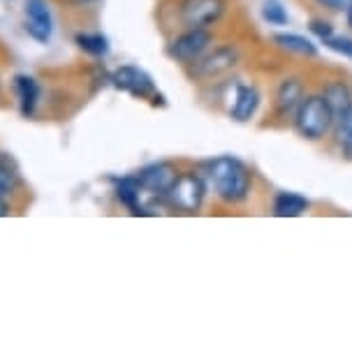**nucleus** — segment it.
Segmentation results:
<instances>
[{
    "label": "nucleus",
    "mask_w": 352,
    "mask_h": 354,
    "mask_svg": "<svg viewBox=\"0 0 352 354\" xmlns=\"http://www.w3.org/2000/svg\"><path fill=\"white\" fill-rule=\"evenodd\" d=\"M207 181L214 188L216 197L225 204H239L250 195L253 178L239 158L221 156L207 165Z\"/></svg>",
    "instance_id": "obj_1"
},
{
    "label": "nucleus",
    "mask_w": 352,
    "mask_h": 354,
    "mask_svg": "<svg viewBox=\"0 0 352 354\" xmlns=\"http://www.w3.org/2000/svg\"><path fill=\"white\" fill-rule=\"evenodd\" d=\"M297 132L306 139H322L334 128V111L329 109L327 100L322 95H308L302 100L299 109L295 111Z\"/></svg>",
    "instance_id": "obj_2"
},
{
    "label": "nucleus",
    "mask_w": 352,
    "mask_h": 354,
    "mask_svg": "<svg viewBox=\"0 0 352 354\" xmlns=\"http://www.w3.org/2000/svg\"><path fill=\"white\" fill-rule=\"evenodd\" d=\"M204 197H207V181L195 171H178L176 181L165 195V202L174 211L197 213L202 209Z\"/></svg>",
    "instance_id": "obj_3"
},
{
    "label": "nucleus",
    "mask_w": 352,
    "mask_h": 354,
    "mask_svg": "<svg viewBox=\"0 0 352 354\" xmlns=\"http://www.w3.org/2000/svg\"><path fill=\"white\" fill-rule=\"evenodd\" d=\"M211 44H214V35L207 28H188L167 44V56L181 65H190L199 56H204Z\"/></svg>",
    "instance_id": "obj_4"
},
{
    "label": "nucleus",
    "mask_w": 352,
    "mask_h": 354,
    "mask_svg": "<svg viewBox=\"0 0 352 354\" xmlns=\"http://www.w3.org/2000/svg\"><path fill=\"white\" fill-rule=\"evenodd\" d=\"M24 30L33 42L49 44L54 37V12L49 0H24Z\"/></svg>",
    "instance_id": "obj_5"
},
{
    "label": "nucleus",
    "mask_w": 352,
    "mask_h": 354,
    "mask_svg": "<svg viewBox=\"0 0 352 354\" xmlns=\"http://www.w3.org/2000/svg\"><path fill=\"white\" fill-rule=\"evenodd\" d=\"M239 63V51L237 46L232 44H223L216 46V49H209L204 56H199L195 63H190V77L192 79H216L230 72L234 65Z\"/></svg>",
    "instance_id": "obj_6"
},
{
    "label": "nucleus",
    "mask_w": 352,
    "mask_h": 354,
    "mask_svg": "<svg viewBox=\"0 0 352 354\" xmlns=\"http://www.w3.org/2000/svg\"><path fill=\"white\" fill-rule=\"evenodd\" d=\"M225 10H228L225 0H181L178 19L185 28H209L221 21Z\"/></svg>",
    "instance_id": "obj_7"
},
{
    "label": "nucleus",
    "mask_w": 352,
    "mask_h": 354,
    "mask_svg": "<svg viewBox=\"0 0 352 354\" xmlns=\"http://www.w3.org/2000/svg\"><path fill=\"white\" fill-rule=\"evenodd\" d=\"M109 82L116 91L128 93V95L137 100H149L156 93L154 77L146 70L137 68V65H121V68H116L111 72Z\"/></svg>",
    "instance_id": "obj_8"
},
{
    "label": "nucleus",
    "mask_w": 352,
    "mask_h": 354,
    "mask_svg": "<svg viewBox=\"0 0 352 354\" xmlns=\"http://www.w3.org/2000/svg\"><path fill=\"white\" fill-rule=\"evenodd\" d=\"M135 176L146 195L158 197L165 202V195H167V190L172 188V183L176 181L178 169L172 162H151L142 167Z\"/></svg>",
    "instance_id": "obj_9"
},
{
    "label": "nucleus",
    "mask_w": 352,
    "mask_h": 354,
    "mask_svg": "<svg viewBox=\"0 0 352 354\" xmlns=\"http://www.w3.org/2000/svg\"><path fill=\"white\" fill-rule=\"evenodd\" d=\"M12 91L17 95L19 113L24 118H35L39 102H42V84H39V79L28 75V72H19L12 79Z\"/></svg>",
    "instance_id": "obj_10"
},
{
    "label": "nucleus",
    "mask_w": 352,
    "mask_h": 354,
    "mask_svg": "<svg viewBox=\"0 0 352 354\" xmlns=\"http://www.w3.org/2000/svg\"><path fill=\"white\" fill-rule=\"evenodd\" d=\"M114 195L121 202L125 209H128L132 216H154L151 209L146 206L144 199L149 197L139 185L137 176H123V178H114Z\"/></svg>",
    "instance_id": "obj_11"
},
{
    "label": "nucleus",
    "mask_w": 352,
    "mask_h": 354,
    "mask_svg": "<svg viewBox=\"0 0 352 354\" xmlns=\"http://www.w3.org/2000/svg\"><path fill=\"white\" fill-rule=\"evenodd\" d=\"M260 100L262 95H260V91H257V86L239 84L234 93V102L230 106V116L239 123L250 121V118L255 116L257 106H260Z\"/></svg>",
    "instance_id": "obj_12"
},
{
    "label": "nucleus",
    "mask_w": 352,
    "mask_h": 354,
    "mask_svg": "<svg viewBox=\"0 0 352 354\" xmlns=\"http://www.w3.org/2000/svg\"><path fill=\"white\" fill-rule=\"evenodd\" d=\"M304 100V86L299 79H283L276 91V109L281 116H295Z\"/></svg>",
    "instance_id": "obj_13"
},
{
    "label": "nucleus",
    "mask_w": 352,
    "mask_h": 354,
    "mask_svg": "<svg viewBox=\"0 0 352 354\" xmlns=\"http://www.w3.org/2000/svg\"><path fill=\"white\" fill-rule=\"evenodd\" d=\"M75 44L79 51H84L86 56L91 58H107L109 51H111V42L104 32H98V30H82L75 35Z\"/></svg>",
    "instance_id": "obj_14"
},
{
    "label": "nucleus",
    "mask_w": 352,
    "mask_h": 354,
    "mask_svg": "<svg viewBox=\"0 0 352 354\" xmlns=\"http://www.w3.org/2000/svg\"><path fill=\"white\" fill-rule=\"evenodd\" d=\"M322 97L327 100L329 109L334 111V123L343 116V113H348L350 106H352V91L343 82L329 84L327 88H324Z\"/></svg>",
    "instance_id": "obj_15"
},
{
    "label": "nucleus",
    "mask_w": 352,
    "mask_h": 354,
    "mask_svg": "<svg viewBox=\"0 0 352 354\" xmlns=\"http://www.w3.org/2000/svg\"><path fill=\"white\" fill-rule=\"evenodd\" d=\"M308 199L297 195V192H281L274 199V216L278 218H299L302 213H306Z\"/></svg>",
    "instance_id": "obj_16"
},
{
    "label": "nucleus",
    "mask_w": 352,
    "mask_h": 354,
    "mask_svg": "<svg viewBox=\"0 0 352 354\" xmlns=\"http://www.w3.org/2000/svg\"><path fill=\"white\" fill-rule=\"evenodd\" d=\"M274 42L290 53H299V56H308V58L317 56V46L308 37L297 35V32H278V35H274Z\"/></svg>",
    "instance_id": "obj_17"
},
{
    "label": "nucleus",
    "mask_w": 352,
    "mask_h": 354,
    "mask_svg": "<svg viewBox=\"0 0 352 354\" xmlns=\"http://www.w3.org/2000/svg\"><path fill=\"white\" fill-rule=\"evenodd\" d=\"M21 185V176H19L17 167L10 162L5 156H0V197L10 199Z\"/></svg>",
    "instance_id": "obj_18"
},
{
    "label": "nucleus",
    "mask_w": 352,
    "mask_h": 354,
    "mask_svg": "<svg viewBox=\"0 0 352 354\" xmlns=\"http://www.w3.org/2000/svg\"><path fill=\"white\" fill-rule=\"evenodd\" d=\"M262 19L269 26H285L288 24V12H285L283 5L276 3V0H267V3L262 5Z\"/></svg>",
    "instance_id": "obj_19"
},
{
    "label": "nucleus",
    "mask_w": 352,
    "mask_h": 354,
    "mask_svg": "<svg viewBox=\"0 0 352 354\" xmlns=\"http://www.w3.org/2000/svg\"><path fill=\"white\" fill-rule=\"evenodd\" d=\"M324 44H327V49L341 53L345 58H352V37H345V35H331L324 39Z\"/></svg>",
    "instance_id": "obj_20"
},
{
    "label": "nucleus",
    "mask_w": 352,
    "mask_h": 354,
    "mask_svg": "<svg viewBox=\"0 0 352 354\" xmlns=\"http://www.w3.org/2000/svg\"><path fill=\"white\" fill-rule=\"evenodd\" d=\"M308 28H311V32H313V35L320 37L322 42H324V39H327V37L334 35V26L327 24V21H320V19H315V21H311Z\"/></svg>",
    "instance_id": "obj_21"
},
{
    "label": "nucleus",
    "mask_w": 352,
    "mask_h": 354,
    "mask_svg": "<svg viewBox=\"0 0 352 354\" xmlns=\"http://www.w3.org/2000/svg\"><path fill=\"white\" fill-rule=\"evenodd\" d=\"M320 8H327L331 12H341V10H348L350 0H315Z\"/></svg>",
    "instance_id": "obj_22"
},
{
    "label": "nucleus",
    "mask_w": 352,
    "mask_h": 354,
    "mask_svg": "<svg viewBox=\"0 0 352 354\" xmlns=\"http://www.w3.org/2000/svg\"><path fill=\"white\" fill-rule=\"evenodd\" d=\"M68 5L72 8H79V10H86V8H93V5H98L100 0H65Z\"/></svg>",
    "instance_id": "obj_23"
},
{
    "label": "nucleus",
    "mask_w": 352,
    "mask_h": 354,
    "mask_svg": "<svg viewBox=\"0 0 352 354\" xmlns=\"http://www.w3.org/2000/svg\"><path fill=\"white\" fill-rule=\"evenodd\" d=\"M12 213V204H10V199H3L0 197V218H8Z\"/></svg>",
    "instance_id": "obj_24"
},
{
    "label": "nucleus",
    "mask_w": 352,
    "mask_h": 354,
    "mask_svg": "<svg viewBox=\"0 0 352 354\" xmlns=\"http://www.w3.org/2000/svg\"><path fill=\"white\" fill-rule=\"evenodd\" d=\"M348 26L352 28V0H350V5H348Z\"/></svg>",
    "instance_id": "obj_25"
},
{
    "label": "nucleus",
    "mask_w": 352,
    "mask_h": 354,
    "mask_svg": "<svg viewBox=\"0 0 352 354\" xmlns=\"http://www.w3.org/2000/svg\"><path fill=\"white\" fill-rule=\"evenodd\" d=\"M0 95H3V79H0Z\"/></svg>",
    "instance_id": "obj_26"
}]
</instances>
